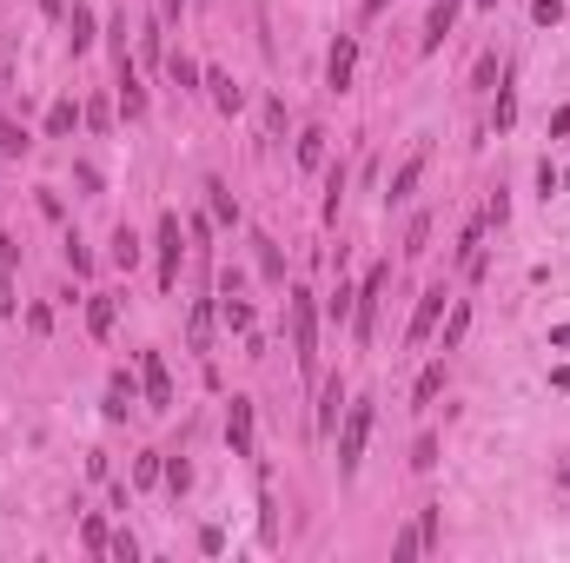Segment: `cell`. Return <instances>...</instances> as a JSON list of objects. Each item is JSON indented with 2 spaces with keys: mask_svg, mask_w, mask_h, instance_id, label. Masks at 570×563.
<instances>
[{
  "mask_svg": "<svg viewBox=\"0 0 570 563\" xmlns=\"http://www.w3.org/2000/svg\"><path fill=\"white\" fill-rule=\"evenodd\" d=\"M213 345V305H193V352Z\"/></svg>",
  "mask_w": 570,
  "mask_h": 563,
  "instance_id": "obj_26",
  "label": "cell"
},
{
  "mask_svg": "<svg viewBox=\"0 0 570 563\" xmlns=\"http://www.w3.org/2000/svg\"><path fill=\"white\" fill-rule=\"evenodd\" d=\"M352 305H359V292H352V285L339 279V292H332V298H325V311H332V318H339V326H345V318H352Z\"/></svg>",
  "mask_w": 570,
  "mask_h": 563,
  "instance_id": "obj_25",
  "label": "cell"
},
{
  "mask_svg": "<svg viewBox=\"0 0 570 563\" xmlns=\"http://www.w3.org/2000/svg\"><path fill=\"white\" fill-rule=\"evenodd\" d=\"M27 146H34V139H27V126H21V120H0V152H14V159H21Z\"/></svg>",
  "mask_w": 570,
  "mask_h": 563,
  "instance_id": "obj_21",
  "label": "cell"
},
{
  "mask_svg": "<svg viewBox=\"0 0 570 563\" xmlns=\"http://www.w3.org/2000/svg\"><path fill=\"white\" fill-rule=\"evenodd\" d=\"M563 180H570V167H563Z\"/></svg>",
  "mask_w": 570,
  "mask_h": 563,
  "instance_id": "obj_47",
  "label": "cell"
},
{
  "mask_svg": "<svg viewBox=\"0 0 570 563\" xmlns=\"http://www.w3.org/2000/svg\"><path fill=\"white\" fill-rule=\"evenodd\" d=\"M253 246H259V272H266V279H286V259H279L272 238H253Z\"/></svg>",
  "mask_w": 570,
  "mask_h": 563,
  "instance_id": "obj_24",
  "label": "cell"
},
{
  "mask_svg": "<svg viewBox=\"0 0 570 563\" xmlns=\"http://www.w3.org/2000/svg\"><path fill=\"white\" fill-rule=\"evenodd\" d=\"M419 180H425V152H412V159H404V167L391 173V186H385V206H404V199L419 193Z\"/></svg>",
  "mask_w": 570,
  "mask_h": 563,
  "instance_id": "obj_10",
  "label": "cell"
},
{
  "mask_svg": "<svg viewBox=\"0 0 570 563\" xmlns=\"http://www.w3.org/2000/svg\"><path fill=\"white\" fill-rule=\"evenodd\" d=\"M563 485H570V470H563Z\"/></svg>",
  "mask_w": 570,
  "mask_h": 563,
  "instance_id": "obj_46",
  "label": "cell"
},
{
  "mask_svg": "<svg viewBox=\"0 0 570 563\" xmlns=\"http://www.w3.org/2000/svg\"><path fill=\"white\" fill-rule=\"evenodd\" d=\"M464 332H471V305L458 298V305L445 311V345H438V352H458V345H464Z\"/></svg>",
  "mask_w": 570,
  "mask_h": 563,
  "instance_id": "obj_18",
  "label": "cell"
},
{
  "mask_svg": "<svg viewBox=\"0 0 570 563\" xmlns=\"http://www.w3.org/2000/svg\"><path fill=\"white\" fill-rule=\"evenodd\" d=\"M94 34H100L94 8H87V0H73V14H66V47H73V53H87V47H94Z\"/></svg>",
  "mask_w": 570,
  "mask_h": 563,
  "instance_id": "obj_11",
  "label": "cell"
},
{
  "mask_svg": "<svg viewBox=\"0 0 570 563\" xmlns=\"http://www.w3.org/2000/svg\"><path fill=\"white\" fill-rule=\"evenodd\" d=\"M186 485H193V464H186V457H167V491L180 498Z\"/></svg>",
  "mask_w": 570,
  "mask_h": 563,
  "instance_id": "obj_29",
  "label": "cell"
},
{
  "mask_svg": "<svg viewBox=\"0 0 570 563\" xmlns=\"http://www.w3.org/2000/svg\"><path fill=\"white\" fill-rule=\"evenodd\" d=\"M425 238H432V219H412V232H404V253L419 259V253H425Z\"/></svg>",
  "mask_w": 570,
  "mask_h": 563,
  "instance_id": "obj_34",
  "label": "cell"
},
{
  "mask_svg": "<svg viewBox=\"0 0 570 563\" xmlns=\"http://www.w3.org/2000/svg\"><path fill=\"white\" fill-rule=\"evenodd\" d=\"M80 537H87V550L100 556L107 543H113V530H107V517H87V524H80Z\"/></svg>",
  "mask_w": 570,
  "mask_h": 563,
  "instance_id": "obj_27",
  "label": "cell"
},
{
  "mask_svg": "<svg viewBox=\"0 0 570 563\" xmlns=\"http://www.w3.org/2000/svg\"><path fill=\"white\" fill-rule=\"evenodd\" d=\"M0 266H21V246H14L8 232H0Z\"/></svg>",
  "mask_w": 570,
  "mask_h": 563,
  "instance_id": "obj_39",
  "label": "cell"
},
{
  "mask_svg": "<svg viewBox=\"0 0 570 563\" xmlns=\"http://www.w3.org/2000/svg\"><path fill=\"white\" fill-rule=\"evenodd\" d=\"M451 21H458V0H438V8H432V14H425V34H419V47H425V53H432V47H438V40H445V34H451Z\"/></svg>",
  "mask_w": 570,
  "mask_h": 563,
  "instance_id": "obj_16",
  "label": "cell"
},
{
  "mask_svg": "<svg viewBox=\"0 0 570 563\" xmlns=\"http://www.w3.org/2000/svg\"><path fill=\"white\" fill-rule=\"evenodd\" d=\"M120 113H126V120H146V87H140L133 60H120Z\"/></svg>",
  "mask_w": 570,
  "mask_h": 563,
  "instance_id": "obj_12",
  "label": "cell"
},
{
  "mask_svg": "<svg viewBox=\"0 0 570 563\" xmlns=\"http://www.w3.org/2000/svg\"><path fill=\"white\" fill-rule=\"evenodd\" d=\"M140 391H146L153 412H173V371H167L159 352H140Z\"/></svg>",
  "mask_w": 570,
  "mask_h": 563,
  "instance_id": "obj_4",
  "label": "cell"
},
{
  "mask_svg": "<svg viewBox=\"0 0 570 563\" xmlns=\"http://www.w3.org/2000/svg\"><path fill=\"white\" fill-rule=\"evenodd\" d=\"M438 391H445V358H432V365L419 371V405H432Z\"/></svg>",
  "mask_w": 570,
  "mask_h": 563,
  "instance_id": "obj_19",
  "label": "cell"
},
{
  "mask_svg": "<svg viewBox=\"0 0 570 563\" xmlns=\"http://www.w3.org/2000/svg\"><path fill=\"white\" fill-rule=\"evenodd\" d=\"M318 159H325V133H305L299 139V167H318Z\"/></svg>",
  "mask_w": 570,
  "mask_h": 563,
  "instance_id": "obj_32",
  "label": "cell"
},
{
  "mask_svg": "<svg viewBox=\"0 0 570 563\" xmlns=\"http://www.w3.org/2000/svg\"><path fill=\"white\" fill-rule=\"evenodd\" d=\"M199 87H213V107H219V113H239V107H246V94H239V79H232V73H206Z\"/></svg>",
  "mask_w": 570,
  "mask_h": 563,
  "instance_id": "obj_17",
  "label": "cell"
},
{
  "mask_svg": "<svg viewBox=\"0 0 570 563\" xmlns=\"http://www.w3.org/2000/svg\"><path fill=\"white\" fill-rule=\"evenodd\" d=\"M412 464L432 470V464H438V438H419V444H412Z\"/></svg>",
  "mask_w": 570,
  "mask_h": 563,
  "instance_id": "obj_36",
  "label": "cell"
},
{
  "mask_svg": "<svg viewBox=\"0 0 570 563\" xmlns=\"http://www.w3.org/2000/svg\"><path fill=\"white\" fill-rule=\"evenodd\" d=\"M180 212H159V292L180 285Z\"/></svg>",
  "mask_w": 570,
  "mask_h": 563,
  "instance_id": "obj_6",
  "label": "cell"
},
{
  "mask_svg": "<svg viewBox=\"0 0 570 563\" xmlns=\"http://www.w3.org/2000/svg\"><path fill=\"white\" fill-rule=\"evenodd\" d=\"M66 266H73L80 279H87V272H94V253H87V246H80V238H66Z\"/></svg>",
  "mask_w": 570,
  "mask_h": 563,
  "instance_id": "obj_33",
  "label": "cell"
},
{
  "mask_svg": "<svg viewBox=\"0 0 570 563\" xmlns=\"http://www.w3.org/2000/svg\"><path fill=\"white\" fill-rule=\"evenodd\" d=\"M339 412H345V378H325V391H318V431H339Z\"/></svg>",
  "mask_w": 570,
  "mask_h": 563,
  "instance_id": "obj_13",
  "label": "cell"
},
{
  "mask_svg": "<svg viewBox=\"0 0 570 563\" xmlns=\"http://www.w3.org/2000/svg\"><path fill=\"white\" fill-rule=\"evenodd\" d=\"M206 193H213V212H219L226 225H239V199H232V193H226L219 180H206Z\"/></svg>",
  "mask_w": 570,
  "mask_h": 563,
  "instance_id": "obj_23",
  "label": "cell"
},
{
  "mask_svg": "<svg viewBox=\"0 0 570 563\" xmlns=\"http://www.w3.org/2000/svg\"><path fill=\"white\" fill-rule=\"evenodd\" d=\"M385 292H391V266H372L365 285H359V305H352V332H359V339L378 332V305H385Z\"/></svg>",
  "mask_w": 570,
  "mask_h": 563,
  "instance_id": "obj_3",
  "label": "cell"
},
{
  "mask_svg": "<svg viewBox=\"0 0 570 563\" xmlns=\"http://www.w3.org/2000/svg\"><path fill=\"white\" fill-rule=\"evenodd\" d=\"M153 477H167V470H159V451H140L133 457V485H153Z\"/></svg>",
  "mask_w": 570,
  "mask_h": 563,
  "instance_id": "obj_28",
  "label": "cell"
},
{
  "mask_svg": "<svg viewBox=\"0 0 570 563\" xmlns=\"http://www.w3.org/2000/svg\"><path fill=\"white\" fill-rule=\"evenodd\" d=\"M226 444H232V457H253V451H259V425H253V397H232V405H226Z\"/></svg>",
  "mask_w": 570,
  "mask_h": 563,
  "instance_id": "obj_5",
  "label": "cell"
},
{
  "mask_svg": "<svg viewBox=\"0 0 570 563\" xmlns=\"http://www.w3.org/2000/svg\"><path fill=\"white\" fill-rule=\"evenodd\" d=\"M113 318H120V298H113V292H94V298H87V332L107 339V332H113Z\"/></svg>",
  "mask_w": 570,
  "mask_h": 563,
  "instance_id": "obj_14",
  "label": "cell"
},
{
  "mask_svg": "<svg viewBox=\"0 0 570 563\" xmlns=\"http://www.w3.org/2000/svg\"><path fill=\"white\" fill-rule=\"evenodd\" d=\"M21 298H14V266H0V318H8Z\"/></svg>",
  "mask_w": 570,
  "mask_h": 563,
  "instance_id": "obj_35",
  "label": "cell"
},
{
  "mask_svg": "<svg viewBox=\"0 0 570 563\" xmlns=\"http://www.w3.org/2000/svg\"><path fill=\"white\" fill-rule=\"evenodd\" d=\"M113 266H126V272H133V266H140V238H133V232H126V225H120V232H113Z\"/></svg>",
  "mask_w": 570,
  "mask_h": 563,
  "instance_id": "obj_22",
  "label": "cell"
},
{
  "mask_svg": "<svg viewBox=\"0 0 570 563\" xmlns=\"http://www.w3.org/2000/svg\"><path fill=\"white\" fill-rule=\"evenodd\" d=\"M226 326L232 332H253V305L246 298H226Z\"/></svg>",
  "mask_w": 570,
  "mask_h": 563,
  "instance_id": "obj_30",
  "label": "cell"
},
{
  "mask_svg": "<svg viewBox=\"0 0 570 563\" xmlns=\"http://www.w3.org/2000/svg\"><path fill=\"white\" fill-rule=\"evenodd\" d=\"M167 66H173V79H180V87H199V79H206V73H199V66H193V60H186V53H173V60H167Z\"/></svg>",
  "mask_w": 570,
  "mask_h": 563,
  "instance_id": "obj_31",
  "label": "cell"
},
{
  "mask_svg": "<svg viewBox=\"0 0 570 563\" xmlns=\"http://www.w3.org/2000/svg\"><path fill=\"white\" fill-rule=\"evenodd\" d=\"M438 530H445V517H438V511H425V517H419L412 530H404V537L391 543V556L404 563V556H419V550H432V543H438Z\"/></svg>",
  "mask_w": 570,
  "mask_h": 563,
  "instance_id": "obj_9",
  "label": "cell"
},
{
  "mask_svg": "<svg viewBox=\"0 0 570 563\" xmlns=\"http://www.w3.org/2000/svg\"><path fill=\"white\" fill-rule=\"evenodd\" d=\"M365 438H372V397L345 405V425H339V477H359V464H365Z\"/></svg>",
  "mask_w": 570,
  "mask_h": 563,
  "instance_id": "obj_2",
  "label": "cell"
},
{
  "mask_svg": "<svg viewBox=\"0 0 570 563\" xmlns=\"http://www.w3.org/2000/svg\"><path fill=\"white\" fill-rule=\"evenodd\" d=\"M0 79H8V53H0Z\"/></svg>",
  "mask_w": 570,
  "mask_h": 563,
  "instance_id": "obj_44",
  "label": "cell"
},
{
  "mask_svg": "<svg viewBox=\"0 0 570 563\" xmlns=\"http://www.w3.org/2000/svg\"><path fill=\"white\" fill-rule=\"evenodd\" d=\"M445 285H425V298H419V311H412V326H404V345H425L432 339V326H438V318H445Z\"/></svg>",
  "mask_w": 570,
  "mask_h": 563,
  "instance_id": "obj_8",
  "label": "cell"
},
{
  "mask_svg": "<svg viewBox=\"0 0 570 563\" xmlns=\"http://www.w3.org/2000/svg\"><path fill=\"white\" fill-rule=\"evenodd\" d=\"M477 8H498V0H477Z\"/></svg>",
  "mask_w": 570,
  "mask_h": 563,
  "instance_id": "obj_45",
  "label": "cell"
},
{
  "mask_svg": "<svg viewBox=\"0 0 570 563\" xmlns=\"http://www.w3.org/2000/svg\"><path fill=\"white\" fill-rule=\"evenodd\" d=\"M550 345H557V352H570V326H557V332H550Z\"/></svg>",
  "mask_w": 570,
  "mask_h": 563,
  "instance_id": "obj_41",
  "label": "cell"
},
{
  "mask_svg": "<svg viewBox=\"0 0 570 563\" xmlns=\"http://www.w3.org/2000/svg\"><path fill=\"white\" fill-rule=\"evenodd\" d=\"M550 384H557V391H570V365H557V371H550Z\"/></svg>",
  "mask_w": 570,
  "mask_h": 563,
  "instance_id": "obj_42",
  "label": "cell"
},
{
  "mask_svg": "<svg viewBox=\"0 0 570 563\" xmlns=\"http://www.w3.org/2000/svg\"><path fill=\"white\" fill-rule=\"evenodd\" d=\"M531 14H537V21H544V27H550V21H557V14H563V0H531Z\"/></svg>",
  "mask_w": 570,
  "mask_h": 563,
  "instance_id": "obj_38",
  "label": "cell"
},
{
  "mask_svg": "<svg viewBox=\"0 0 570 563\" xmlns=\"http://www.w3.org/2000/svg\"><path fill=\"white\" fill-rule=\"evenodd\" d=\"M107 550H113V556H120V563H133V556H140V543H133V537H126V530H120V537H113V543H107Z\"/></svg>",
  "mask_w": 570,
  "mask_h": 563,
  "instance_id": "obj_37",
  "label": "cell"
},
{
  "mask_svg": "<svg viewBox=\"0 0 570 563\" xmlns=\"http://www.w3.org/2000/svg\"><path fill=\"white\" fill-rule=\"evenodd\" d=\"M352 73H359V34H339L332 53H325V87L345 94V87H352Z\"/></svg>",
  "mask_w": 570,
  "mask_h": 563,
  "instance_id": "obj_7",
  "label": "cell"
},
{
  "mask_svg": "<svg viewBox=\"0 0 570 563\" xmlns=\"http://www.w3.org/2000/svg\"><path fill=\"white\" fill-rule=\"evenodd\" d=\"M133 397H140V384H133V371H113V384H107V418L120 425L126 412H133Z\"/></svg>",
  "mask_w": 570,
  "mask_h": 563,
  "instance_id": "obj_15",
  "label": "cell"
},
{
  "mask_svg": "<svg viewBox=\"0 0 570 563\" xmlns=\"http://www.w3.org/2000/svg\"><path fill=\"white\" fill-rule=\"evenodd\" d=\"M80 113H87V107H73V100H53V107H47V133H73V120H80Z\"/></svg>",
  "mask_w": 570,
  "mask_h": 563,
  "instance_id": "obj_20",
  "label": "cell"
},
{
  "mask_svg": "<svg viewBox=\"0 0 570 563\" xmlns=\"http://www.w3.org/2000/svg\"><path fill=\"white\" fill-rule=\"evenodd\" d=\"M286 326H292V358H299V371L312 378V371H318V305H312L305 285L286 292Z\"/></svg>",
  "mask_w": 570,
  "mask_h": 563,
  "instance_id": "obj_1",
  "label": "cell"
},
{
  "mask_svg": "<svg viewBox=\"0 0 570 563\" xmlns=\"http://www.w3.org/2000/svg\"><path fill=\"white\" fill-rule=\"evenodd\" d=\"M186 8H193V0H159V14H167V21H173V14H186Z\"/></svg>",
  "mask_w": 570,
  "mask_h": 563,
  "instance_id": "obj_40",
  "label": "cell"
},
{
  "mask_svg": "<svg viewBox=\"0 0 570 563\" xmlns=\"http://www.w3.org/2000/svg\"><path fill=\"white\" fill-rule=\"evenodd\" d=\"M40 8H47V14H60V8H66V0H40Z\"/></svg>",
  "mask_w": 570,
  "mask_h": 563,
  "instance_id": "obj_43",
  "label": "cell"
}]
</instances>
